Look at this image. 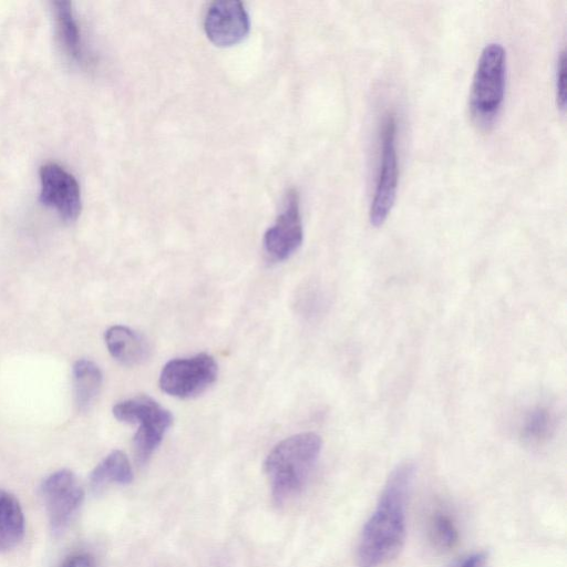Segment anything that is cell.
<instances>
[{
	"label": "cell",
	"instance_id": "1",
	"mask_svg": "<svg viewBox=\"0 0 567 567\" xmlns=\"http://www.w3.org/2000/svg\"><path fill=\"white\" fill-rule=\"evenodd\" d=\"M415 475L411 462L398 465L365 522L358 544L359 567H381L402 549L406 535V503Z\"/></svg>",
	"mask_w": 567,
	"mask_h": 567
},
{
	"label": "cell",
	"instance_id": "2",
	"mask_svg": "<svg viewBox=\"0 0 567 567\" xmlns=\"http://www.w3.org/2000/svg\"><path fill=\"white\" fill-rule=\"evenodd\" d=\"M322 447L321 437L312 432L299 433L279 442L264 464L274 499L281 504L306 486Z\"/></svg>",
	"mask_w": 567,
	"mask_h": 567
},
{
	"label": "cell",
	"instance_id": "3",
	"mask_svg": "<svg viewBox=\"0 0 567 567\" xmlns=\"http://www.w3.org/2000/svg\"><path fill=\"white\" fill-rule=\"evenodd\" d=\"M506 53L498 42L487 43L477 60L470 95L468 112L477 128L488 131L495 124L504 101Z\"/></svg>",
	"mask_w": 567,
	"mask_h": 567
},
{
	"label": "cell",
	"instance_id": "4",
	"mask_svg": "<svg viewBox=\"0 0 567 567\" xmlns=\"http://www.w3.org/2000/svg\"><path fill=\"white\" fill-rule=\"evenodd\" d=\"M113 414L121 422L138 423L133 443L136 458L141 463L151 457L173 424L172 413L147 395L116 403Z\"/></svg>",
	"mask_w": 567,
	"mask_h": 567
},
{
	"label": "cell",
	"instance_id": "5",
	"mask_svg": "<svg viewBox=\"0 0 567 567\" xmlns=\"http://www.w3.org/2000/svg\"><path fill=\"white\" fill-rule=\"evenodd\" d=\"M396 122L385 113L380 130V161L375 188L369 210L370 223L379 227L388 218L396 197L399 162L395 145Z\"/></svg>",
	"mask_w": 567,
	"mask_h": 567
},
{
	"label": "cell",
	"instance_id": "6",
	"mask_svg": "<svg viewBox=\"0 0 567 567\" xmlns=\"http://www.w3.org/2000/svg\"><path fill=\"white\" fill-rule=\"evenodd\" d=\"M218 372L215 359L207 353L168 361L159 374L161 389L173 396L186 399L204 392Z\"/></svg>",
	"mask_w": 567,
	"mask_h": 567
},
{
	"label": "cell",
	"instance_id": "7",
	"mask_svg": "<svg viewBox=\"0 0 567 567\" xmlns=\"http://www.w3.org/2000/svg\"><path fill=\"white\" fill-rule=\"evenodd\" d=\"M41 495L51 529L54 533H61L80 509L84 491L73 472L60 470L43 481Z\"/></svg>",
	"mask_w": 567,
	"mask_h": 567
},
{
	"label": "cell",
	"instance_id": "8",
	"mask_svg": "<svg viewBox=\"0 0 567 567\" xmlns=\"http://www.w3.org/2000/svg\"><path fill=\"white\" fill-rule=\"evenodd\" d=\"M40 202L55 210L65 221L78 218L82 207L78 179L55 162H47L39 168Z\"/></svg>",
	"mask_w": 567,
	"mask_h": 567
},
{
	"label": "cell",
	"instance_id": "9",
	"mask_svg": "<svg viewBox=\"0 0 567 567\" xmlns=\"http://www.w3.org/2000/svg\"><path fill=\"white\" fill-rule=\"evenodd\" d=\"M302 239L299 196L291 189L286 195L281 213L264 236V248L271 260L282 261L300 247Z\"/></svg>",
	"mask_w": 567,
	"mask_h": 567
},
{
	"label": "cell",
	"instance_id": "10",
	"mask_svg": "<svg viewBox=\"0 0 567 567\" xmlns=\"http://www.w3.org/2000/svg\"><path fill=\"white\" fill-rule=\"evenodd\" d=\"M248 13L240 1L213 2L204 19L207 38L216 45L229 47L240 42L249 31Z\"/></svg>",
	"mask_w": 567,
	"mask_h": 567
},
{
	"label": "cell",
	"instance_id": "11",
	"mask_svg": "<svg viewBox=\"0 0 567 567\" xmlns=\"http://www.w3.org/2000/svg\"><path fill=\"white\" fill-rule=\"evenodd\" d=\"M55 30L63 53L72 63L86 65L90 58L83 42L81 27L72 2L58 0L52 2Z\"/></svg>",
	"mask_w": 567,
	"mask_h": 567
},
{
	"label": "cell",
	"instance_id": "12",
	"mask_svg": "<svg viewBox=\"0 0 567 567\" xmlns=\"http://www.w3.org/2000/svg\"><path fill=\"white\" fill-rule=\"evenodd\" d=\"M105 343L111 355L125 365L143 362L150 351L146 340L124 326L109 328L105 332Z\"/></svg>",
	"mask_w": 567,
	"mask_h": 567
},
{
	"label": "cell",
	"instance_id": "13",
	"mask_svg": "<svg viewBox=\"0 0 567 567\" xmlns=\"http://www.w3.org/2000/svg\"><path fill=\"white\" fill-rule=\"evenodd\" d=\"M25 532L24 515L17 497L0 489V553L14 548Z\"/></svg>",
	"mask_w": 567,
	"mask_h": 567
},
{
	"label": "cell",
	"instance_id": "14",
	"mask_svg": "<svg viewBox=\"0 0 567 567\" xmlns=\"http://www.w3.org/2000/svg\"><path fill=\"white\" fill-rule=\"evenodd\" d=\"M132 480L133 471L127 456L122 451H113L92 471L90 485L99 491L110 483L126 485Z\"/></svg>",
	"mask_w": 567,
	"mask_h": 567
},
{
	"label": "cell",
	"instance_id": "15",
	"mask_svg": "<svg viewBox=\"0 0 567 567\" xmlns=\"http://www.w3.org/2000/svg\"><path fill=\"white\" fill-rule=\"evenodd\" d=\"M102 379V372L93 361L81 359L74 363V396L81 410L87 409L99 395Z\"/></svg>",
	"mask_w": 567,
	"mask_h": 567
},
{
	"label": "cell",
	"instance_id": "16",
	"mask_svg": "<svg viewBox=\"0 0 567 567\" xmlns=\"http://www.w3.org/2000/svg\"><path fill=\"white\" fill-rule=\"evenodd\" d=\"M554 430V417L545 406H535L524 417L520 427L523 441L538 445L547 441Z\"/></svg>",
	"mask_w": 567,
	"mask_h": 567
},
{
	"label": "cell",
	"instance_id": "17",
	"mask_svg": "<svg viewBox=\"0 0 567 567\" xmlns=\"http://www.w3.org/2000/svg\"><path fill=\"white\" fill-rule=\"evenodd\" d=\"M429 537L435 548L449 550L457 543L458 530L450 515L436 512L429 522Z\"/></svg>",
	"mask_w": 567,
	"mask_h": 567
},
{
	"label": "cell",
	"instance_id": "18",
	"mask_svg": "<svg viewBox=\"0 0 567 567\" xmlns=\"http://www.w3.org/2000/svg\"><path fill=\"white\" fill-rule=\"evenodd\" d=\"M566 53L563 49L559 52V56L556 64V102L559 109L565 110L566 104Z\"/></svg>",
	"mask_w": 567,
	"mask_h": 567
},
{
	"label": "cell",
	"instance_id": "19",
	"mask_svg": "<svg viewBox=\"0 0 567 567\" xmlns=\"http://www.w3.org/2000/svg\"><path fill=\"white\" fill-rule=\"evenodd\" d=\"M488 563V553L484 550L474 551L471 554H466L453 563H451L447 567H486Z\"/></svg>",
	"mask_w": 567,
	"mask_h": 567
},
{
	"label": "cell",
	"instance_id": "20",
	"mask_svg": "<svg viewBox=\"0 0 567 567\" xmlns=\"http://www.w3.org/2000/svg\"><path fill=\"white\" fill-rule=\"evenodd\" d=\"M62 567H94V563L89 554H76L68 558Z\"/></svg>",
	"mask_w": 567,
	"mask_h": 567
}]
</instances>
